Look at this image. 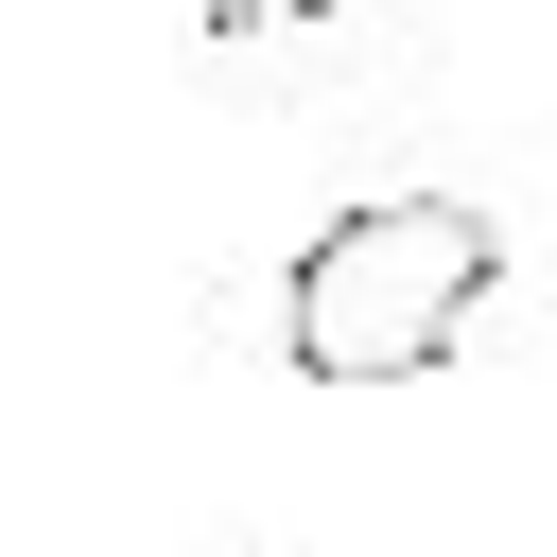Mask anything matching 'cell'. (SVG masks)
<instances>
[{"instance_id": "2", "label": "cell", "mask_w": 557, "mask_h": 557, "mask_svg": "<svg viewBox=\"0 0 557 557\" xmlns=\"http://www.w3.org/2000/svg\"><path fill=\"white\" fill-rule=\"evenodd\" d=\"M209 17H226V35H261V17H313V0H209Z\"/></svg>"}, {"instance_id": "1", "label": "cell", "mask_w": 557, "mask_h": 557, "mask_svg": "<svg viewBox=\"0 0 557 557\" xmlns=\"http://www.w3.org/2000/svg\"><path fill=\"white\" fill-rule=\"evenodd\" d=\"M487 278H505L487 209H453V191H366V209H331V226L296 244L278 348H296L313 383H418V366L470 348Z\"/></svg>"}]
</instances>
